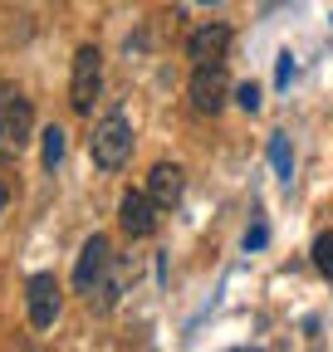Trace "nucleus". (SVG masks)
<instances>
[{
  "label": "nucleus",
  "instance_id": "obj_1",
  "mask_svg": "<svg viewBox=\"0 0 333 352\" xmlns=\"http://www.w3.org/2000/svg\"><path fill=\"white\" fill-rule=\"evenodd\" d=\"M89 147H94V162H98L103 171L128 166V157H133V122L122 118L118 108H113V113H103V118L94 122V138H89Z\"/></svg>",
  "mask_w": 333,
  "mask_h": 352
},
{
  "label": "nucleus",
  "instance_id": "obj_2",
  "mask_svg": "<svg viewBox=\"0 0 333 352\" xmlns=\"http://www.w3.org/2000/svg\"><path fill=\"white\" fill-rule=\"evenodd\" d=\"M98 88H103V54H98V44H78L74 78H69V103H74V113H94Z\"/></svg>",
  "mask_w": 333,
  "mask_h": 352
},
{
  "label": "nucleus",
  "instance_id": "obj_3",
  "mask_svg": "<svg viewBox=\"0 0 333 352\" xmlns=\"http://www.w3.org/2000/svg\"><path fill=\"white\" fill-rule=\"evenodd\" d=\"M186 94H191V108H196V113H221L226 98H230V78H226L221 64H196Z\"/></svg>",
  "mask_w": 333,
  "mask_h": 352
},
{
  "label": "nucleus",
  "instance_id": "obj_4",
  "mask_svg": "<svg viewBox=\"0 0 333 352\" xmlns=\"http://www.w3.org/2000/svg\"><path fill=\"white\" fill-rule=\"evenodd\" d=\"M108 270H113V245H108V235H89V240H83V250H78V264H74V289H78V294H94Z\"/></svg>",
  "mask_w": 333,
  "mask_h": 352
},
{
  "label": "nucleus",
  "instance_id": "obj_5",
  "mask_svg": "<svg viewBox=\"0 0 333 352\" xmlns=\"http://www.w3.org/2000/svg\"><path fill=\"white\" fill-rule=\"evenodd\" d=\"M25 298H30V328H54V318H59V279L54 274H34L30 279V289H25Z\"/></svg>",
  "mask_w": 333,
  "mask_h": 352
},
{
  "label": "nucleus",
  "instance_id": "obj_6",
  "mask_svg": "<svg viewBox=\"0 0 333 352\" xmlns=\"http://www.w3.org/2000/svg\"><path fill=\"white\" fill-rule=\"evenodd\" d=\"M30 127H34L30 98L20 94V88H0V132H6L15 147H25L30 142Z\"/></svg>",
  "mask_w": 333,
  "mask_h": 352
},
{
  "label": "nucleus",
  "instance_id": "obj_7",
  "mask_svg": "<svg viewBox=\"0 0 333 352\" xmlns=\"http://www.w3.org/2000/svg\"><path fill=\"white\" fill-rule=\"evenodd\" d=\"M157 201L147 196V191H128V196H122V206H118V226L122 230H128L133 240H147L152 230H157Z\"/></svg>",
  "mask_w": 333,
  "mask_h": 352
},
{
  "label": "nucleus",
  "instance_id": "obj_8",
  "mask_svg": "<svg viewBox=\"0 0 333 352\" xmlns=\"http://www.w3.org/2000/svg\"><path fill=\"white\" fill-rule=\"evenodd\" d=\"M226 50H230V30L226 25H201L191 39H186V54L191 64H226Z\"/></svg>",
  "mask_w": 333,
  "mask_h": 352
},
{
  "label": "nucleus",
  "instance_id": "obj_9",
  "mask_svg": "<svg viewBox=\"0 0 333 352\" xmlns=\"http://www.w3.org/2000/svg\"><path fill=\"white\" fill-rule=\"evenodd\" d=\"M182 191H186V171H182L177 162H157L152 176H147V196H152L162 210H172V206L182 201Z\"/></svg>",
  "mask_w": 333,
  "mask_h": 352
},
{
  "label": "nucleus",
  "instance_id": "obj_10",
  "mask_svg": "<svg viewBox=\"0 0 333 352\" xmlns=\"http://www.w3.org/2000/svg\"><path fill=\"white\" fill-rule=\"evenodd\" d=\"M118 298H122V270H108V274L98 279V289L89 294V308H94V314H113Z\"/></svg>",
  "mask_w": 333,
  "mask_h": 352
},
{
  "label": "nucleus",
  "instance_id": "obj_11",
  "mask_svg": "<svg viewBox=\"0 0 333 352\" xmlns=\"http://www.w3.org/2000/svg\"><path fill=\"white\" fill-rule=\"evenodd\" d=\"M270 162H275V171H279V182L289 186V176H294V157H289V142H284V138H270Z\"/></svg>",
  "mask_w": 333,
  "mask_h": 352
},
{
  "label": "nucleus",
  "instance_id": "obj_12",
  "mask_svg": "<svg viewBox=\"0 0 333 352\" xmlns=\"http://www.w3.org/2000/svg\"><path fill=\"white\" fill-rule=\"evenodd\" d=\"M314 264H319L323 279H333V230H323V235L314 240Z\"/></svg>",
  "mask_w": 333,
  "mask_h": 352
},
{
  "label": "nucleus",
  "instance_id": "obj_13",
  "mask_svg": "<svg viewBox=\"0 0 333 352\" xmlns=\"http://www.w3.org/2000/svg\"><path fill=\"white\" fill-rule=\"evenodd\" d=\"M64 162V127H45V166L54 171Z\"/></svg>",
  "mask_w": 333,
  "mask_h": 352
},
{
  "label": "nucleus",
  "instance_id": "obj_14",
  "mask_svg": "<svg viewBox=\"0 0 333 352\" xmlns=\"http://www.w3.org/2000/svg\"><path fill=\"white\" fill-rule=\"evenodd\" d=\"M235 103H240L245 113H260V83H240V88H235Z\"/></svg>",
  "mask_w": 333,
  "mask_h": 352
},
{
  "label": "nucleus",
  "instance_id": "obj_15",
  "mask_svg": "<svg viewBox=\"0 0 333 352\" xmlns=\"http://www.w3.org/2000/svg\"><path fill=\"white\" fill-rule=\"evenodd\" d=\"M289 78H294V54H279V64H275V83L289 88Z\"/></svg>",
  "mask_w": 333,
  "mask_h": 352
},
{
  "label": "nucleus",
  "instance_id": "obj_16",
  "mask_svg": "<svg viewBox=\"0 0 333 352\" xmlns=\"http://www.w3.org/2000/svg\"><path fill=\"white\" fill-rule=\"evenodd\" d=\"M265 240H270V230H265V226H250V230H245V250H260Z\"/></svg>",
  "mask_w": 333,
  "mask_h": 352
},
{
  "label": "nucleus",
  "instance_id": "obj_17",
  "mask_svg": "<svg viewBox=\"0 0 333 352\" xmlns=\"http://www.w3.org/2000/svg\"><path fill=\"white\" fill-rule=\"evenodd\" d=\"M15 157H20V147L6 138V132H0V166H6V162H15Z\"/></svg>",
  "mask_w": 333,
  "mask_h": 352
},
{
  "label": "nucleus",
  "instance_id": "obj_18",
  "mask_svg": "<svg viewBox=\"0 0 333 352\" xmlns=\"http://www.w3.org/2000/svg\"><path fill=\"white\" fill-rule=\"evenodd\" d=\"M6 206H10V186H6V182H0V210H6Z\"/></svg>",
  "mask_w": 333,
  "mask_h": 352
}]
</instances>
